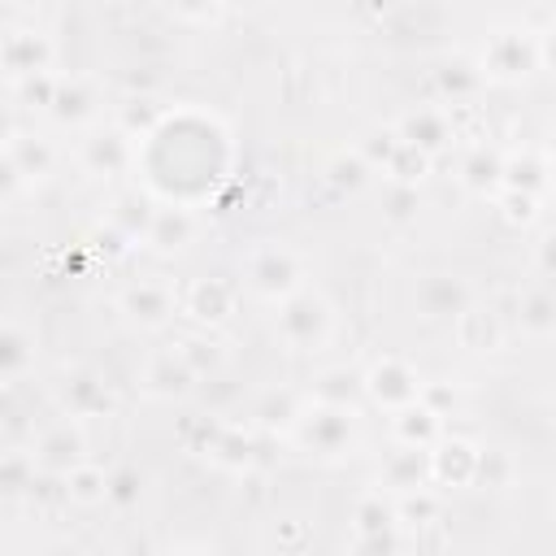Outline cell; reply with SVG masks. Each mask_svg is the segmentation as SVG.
Wrapping results in <instances>:
<instances>
[{
    "mask_svg": "<svg viewBox=\"0 0 556 556\" xmlns=\"http://www.w3.org/2000/svg\"><path fill=\"white\" fill-rule=\"evenodd\" d=\"M48 109L61 117V122H91L96 117V91L87 78H56L52 83V96H48Z\"/></svg>",
    "mask_w": 556,
    "mask_h": 556,
    "instance_id": "cell-12",
    "label": "cell"
},
{
    "mask_svg": "<svg viewBox=\"0 0 556 556\" xmlns=\"http://www.w3.org/2000/svg\"><path fill=\"white\" fill-rule=\"evenodd\" d=\"M48 56H52V48L35 30H9V35H0V65L17 83L30 78V74H43L48 70Z\"/></svg>",
    "mask_w": 556,
    "mask_h": 556,
    "instance_id": "cell-6",
    "label": "cell"
},
{
    "mask_svg": "<svg viewBox=\"0 0 556 556\" xmlns=\"http://www.w3.org/2000/svg\"><path fill=\"white\" fill-rule=\"evenodd\" d=\"M447 117L443 113H434V109H421V113H413V117H404V126H400V139L404 143H413L417 152H439L443 143H447Z\"/></svg>",
    "mask_w": 556,
    "mask_h": 556,
    "instance_id": "cell-15",
    "label": "cell"
},
{
    "mask_svg": "<svg viewBox=\"0 0 556 556\" xmlns=\"http://www.w3.org/2000/svg\"><path fill=\"white\" fill-rule=\"evenodd\" d=\"M65 491H70V500H78V504H96V500L109 495V478H104V469L78 460L74 469H65Z\"/></svg>",
    "mask_w": 556,
    "mask_h": 556,
    "instance_id": "cell-18",
    "label": "cell"
},
{
    "mask_svg": "<svg viewBox=\"0 0 556 556\" xmlns=\"http://www.w3.org/2000/svg\"><path fill=\"white\" fill-rule=\"evenodd\" d=\"M300 278H304V265L282 243H265L248 256V287L265 300H282V295L300 291Z\"/></svg>",
    "mask_w": 556,
    "mask_h": 556,
    "instance_id": "cell-2",
    "label": "cell"
},
{
    "mask_svg": "<svg viewBox=\"0 0 556 556\" xmlns=\"http://www.w3.org/2000/svg\"><path fill=\"white\" fill-rule=\"evenodd\" d=\"M521 326L539 339L552 334V295H547V287H534V291L521 295Z\"/></svg>",
    "mask_w": 556,
    "mask_h": 556,
    "instance_id": "cell-20",
    "label": "cell"
},
{
    "mask_svg": "<svg viewBox=\"0 0 556 556\" xmlns=\"http://www.w3.org/2000/svg\"><path fill=\"white\" fill-rule=\"evenodd\" d=\"M30 460H35V469L65 473V469H74V465L83 460V434H78L70 421H61V426H52V430H43V434H39V443H35Z\"/></svg>",
    "mask_w": 556,
    "mask_h": 556,
    "instance_id": "cell-9",
    "label": "cell"
},
{
    "mask_svg": "<svg viewBox=\"0 0 556 556\" xmlns=\"http://www.w3.org/2000/svg\"><path fill=\"white\" fill-rule=\"evenodd\" d=\"M365 391H369L374 400L391 404V408H404V404H413V400H417L421 382H417V374H413L404 361L387 356L382 365H374V369L365 374Z\"/></svg>",
    "mask_w": 556,
    "mask_h": 556,
    "instance_id": "cell-7",
    "label": "cell"
},
{
    "mask_svg": "<svg viewBox=\"0 0 556 556\" xmlns=\"http://www.w3.org/2000/svg\"><path fill=\"white\" fill-rule=\"evenodd\" d=\"M195 230H200V222H195V213L182 208V204H174V208H152V213H148V226H143L148 243L161 248V252L187 248V243L195 239Z\"/></svg>",
    "mask_w": 556,
    "mask_h": 556,
    "instance_id": "cell-10",
    "label": "cell"
},
{
    "mask_svg": "<svg viewBox=\"0 0 556 556\" xmlns=\"http://www.w3.org/2000/svg\"><path fill=\"white\" fill-rule=\"evenodd\" d=\"M26 365H30V343H26L17 330L0 326V382L17 378Z\"/></svg>",
    "mask_w": 556,
    "mask_h": 556,
    "instance_id": "cell-21",
    "label": "cell"
},
{
    "mask_svg": "<svg viewBox=\"0 0 556 556\" xmlns=\"http://www.w3.org/2000/svg\"><path fill=\"white\" fill-rule=\"evenodd\" d=\"M4 152H9V161L17 165L22 178H43V174H52V165H56V148H52L43 135H13V143H9Z\"/></svg>",
    "mask_w": 556,
    "mask_h": 556,
    "instance_id": "cell-13",
    "label": "cell"
},
{
    "mask_svg": "<svg viewBox=\"0 0 556 556\" xmlns=\"http://www.w3.org/2000/svg\"><path fill=\"white\" fill-rule=\"evenodd\" d=\"M122 313L148 330H161L178 313V291L165 278H139L122 291Z\"/></svg>",
    "mask_w": 556,
    "mask_h": 556,
    "instance_id": "cell-3",
    "label": "cell"
},
{
    "mask_svg": "<svg viewBox=\"0 0 556 556\" xmlns=\"http://www.w3.org/2000/svg\"><path fill=\"white\" fill-rule=\"evenodd\" d=\"M361 391H365V374H352V369H326L317 378V387H313L317 404H339V408L356 404Z\"/></svg>",
    "mask_w": 556,
    "mask_h": 556,
    "instance_id": "cell-16",
    "label": "cell"
},
{
    "mask_svg": "<svg viewBox=\"0 0 556 556\" xmlns=\"http://www.w3.org/2000/svg\"><path fill=\"white\" fill-rule=\"evenodd\" d=\"M13 135H17V126H13V113H9L4 104H0V152H4L9 143H13Z\"/></svg>",
    "mask_w": 556,
    "mask_h": 556,
    "instance_id": "cell-22",
    "label": "cell"
},
{
    "mask_svg": "<svg viewBox=\"0 0 556 556\" xmlns=\"http://www.w3.org/2000/svg\"><path fill=\"white\" fill-rule=\"evenodd\" d=\"M460 178H465V187H473V191H486L491 182H500L504 178V161L491 152L486 156V148H478L465 165H460Z\"/></svg>",
    "mask_w": 556,
    "mask_h": 556,
    "instance_id": "cell-19",
    "label": "cell"
},
{
    "mask_svg": "<svg viewBox=\"0 0 556 556\" xmlns=\"http://www.w3.org/2000/svg\"><path fill=\"white\" fill-rule=\"evenodd\" d=\"M300 430H304L308 447L334 456V452H343V443H348V434H352V413L339 408V404H321L317 413H308V417L300 421Z\"/></svg>",
    "mask_w": 556,
    "mask_h": 556,
    "instance_id": "cell-11",
    "label": "cell"
},
{
    "mask_svg": "<svg viewBox=\"0 0 556 556\" xmlns=\"http://www.w3.org/2000/svg\"><path fill=\"white\" fill-rule=\"evenodd\" d=\"M469 304H473L469 287H465L460 278H452V274H430V278H421V287H417V308H421V317H430V321H456Z\"/></svg>",
    "mask_w": 556,
    "mask_h": 556,
    "instance_id": "cell-4",
    "label": "cell"
},
{
    "mask_svg": "<svg viewBox=\"0 0 556 556\" xmlns=\"http://www.w3.org/2000/svg\"><path fill=\"white\" fill-rule=\"evenodd\" d=\"M278 334L295 348V352H317L330 339L334 313L317 291H291L278 300Z\"/></svg>",
    "mask_w": 556,
    "mask_h": 556,
    "instance_id": "cell-1",
    "label": "cell"
},
{
    "mask_svg": "<svg viewBox=\"0 0 556 556\" xmlns=\"http://www.w3.org/2000/svg\"><path fill=\"white\" fill-rule=\"evenodd\" d=\"M178 308L191 313V317L204 321V326H217V321H226L230 308H235V287L222 282V278H200V282H191V287L178 295Z\"/></svg>",
    "mask_w": 556,
    "mask_h": 556,
    "instance_id": "cell-8",
    "label": "cell"
},
{
    "mask_svg": "<svg viewBox=\"0 0 556 556\" xmlns=\"http://www.w3.org/2000/svg\"><path fill=\"white\" fill-rule=\"evenodd\" d=\"M61 404L70 408V417H87V413L104 408L109 395H104V387H100L91 374H74V378L61 382Z\"/></svg>",
    "mask_w": 556,
    "mask_h": 556,
    "instance_id": "cell-17",
    "label": "cell"
},
{
    "mask_svg": "<svg viewBox=\"0 0 556 556\" xmlns=\"http://www.w3.org/2000/svg\"><path fill=\"white\" fill-rule=\"evenodd\" d=\"M83 161H87L91 174H117L122 165H130V139L122 130L91 135L87 148H83Z\"/></svg>",
    "mask_w": 556,
    "mask_h": 556,
    "instance_id": "cell-14",
    "label": "cell"
},
{
    "mask_svg": "<svg viewBox=\"0 0 556 556\" xmlns=\"http://www.w3.org/2000/svg\"><path fill=\"white\" fill-rule=\"evenodd\" d=\"M191 387H195V369L182 361L178 348H161V352H152V361L143 365V391H148V395L174 400V395H187Z\"/></svg>",
    "mask_w": 556,
    "mask_h": 556,
    "instance_id": "cell-5",
    "label": "cell"
}]
</instances>
